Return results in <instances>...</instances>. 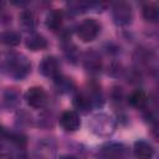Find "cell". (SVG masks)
I'll use <instances>...</instances> for the list:
<instances>
[{
	"instance_id": "obj_11",
	"label": "cell",
	"mask_w": 159,
	"mask_h": 159,
	"mask_svg": "<svg viewBox=\"0 0 159 159\" xmlns=\"http://www.w3.org/2000/svg\"><path fill=\"white\" fill-rule=\"evenodd\" d=\"M62 25V12L60 10H52L48 12L47 17H46V26L52 30V31H56L61 27Z\"/></svg>"
},
{
	"instance_id": "obj_14",
	"label": "cell",
	"mask_w": 159,
	"mask_h": 159,
	"mask_svg": "<svg viewBox=\"0 0 159 159\" xmlns=\"http://www.w3.org/2000/svg\"><path fill=\"white\" fill-rule=\"evenodd\" d=\"M143 17L148 21L155 22L159 17V11L157 4H147L143 6Z\"/></svg>"
},
{
	"instance_id": "obj_17",
	"label": "cell",
	"mask_w": 159,
	"mask_h": 159,
	"mask_svg": "<svg viewBox=\"0 0 159 159\" xmlns=\"http://www.w3.org/2000/svg\"><path fill=\"white\" fill-rule=\"evenodd\" d=\"M2 41L9 46H16L21 41V35L15 30H7L2 34Z\"/></svg>"
},
{
	"instance_id": "obj_2",
	"label": "cell",
	"mask_w": 159,
	"mask_h": 159,
	"mask_svg": "<svg viewBox=\"0 0 159 159\" xmlns=\"http://www.w3.org/2000/svg\"><path fill=\"white\" fill-rule=\"evenodd\" d=\"M99 24L94 19H84L77 27V35L83 42L93 41L99 32Z\"/></svg>"
},
{
	"instance_id": "obj_12",
	"label": "cell",
	"mask_w": 159,
	"mask_h": 159,
	"mask_svg": "<svg viewBox=\"0 0 159 159\" xmlns=\"http://www.w3.org/2000/svg\"><path fill=\"white\" fill-rule=\"evenodd\" d=\"M148 102V97L143 91H134L130 96H129V103L134 107V108H144L145 104Z\"/></svg>"
},
{
	"instance_id": "obj_8",
	"label": "cell",
	"mask_w": 159,
	"mask_h": 159,
	"mask_svg": "<svg viewBox=\"0 0 159 159\" xmlns=\"http://www.w3.org/2000/svg\"><path fill=\"white\" fill-rule=\"evenodd\" d=\"M60 123H61L62 128L65 130H67V132H75L81 125L80 117L73 111H66V112H63L62 116H61V118H60Z\"/></svg>"
},
{
	"instance_id": "obj_1",
	"label": "cell",
	"mask_w": 159,
	"mask_h": 159,
	"mask_svg": "<svg viewBox=\"0 0 159 159\" xmlns=\"http://www.w3.org/2000/svg\"><path fill=\"white\" fill-rule=\"evenodd\" d=\"M0 70L16 80H22L30 73L31 63L21 53L2 52L0 53Z\"/></svg>"
},
{
	"instance_id": "obj_13",
	"label": "cell",
	"mask_w": 159,
	"mask_h": 159,
	"mask_svg": "<svg viewBox=\"0 0 159 159\" xmlns=\"http://www.w3.org/2000/svg\"><path fill=\"white\" fill-rule=\"evenodd\" d=\"M73 106H75L78 111H81L82 113H87V112L89 111L91 106H92V99H91L89 97H87V96L80 93V94H77V96L73 98Z\"/></svg>"
},
{
	"instance_id": "obj_16",
	"label": "cell",
	"mask_w": 159,
	"mask_h": 159,
	"mask_svg": "<svg viewBox=\"0 0 159 159\" xmlns=\"http://www.w3.org/2000/svg\"><path fill=\"white\" fill-rule=\"evenodd\" d=\"M86 68L91 72H98L101 70V60L96 53H87V57L84 60Z\"/></svg>"
},
{
	"instance_id": "obj_10",
	"label": "cell",
	"mask_w": 159,
	"mask_h": 159,
	"mask_svg": "<svg viewBox=\"0 0 159 159\" xmlns=\"http://www.w3.org/2000/svg\"><path fill=\"white\" fill-rule=\"evenodd\" d=\"M25 45L31 51H40V50H45L47 47V41L42 35L32 34L26 39Z\"/></svg>"
},
{
	"instance_id": "obj_4",
	"label": "cell",
	"mask_w": 159,
	"mask_h": 159,
	"mask_svg": "<svg viewBox=\"0 0 159 159\" xmlns=\"http://www.w3.org/2000/svg\"><path fill=\"white\" fill-rule=\"evenodd\" d=\"M25 98H26L27 104L31 106L32 108H41L46 104V101H47L46 92L41 87L29 88V91L25 94Z\"/></svg>"
},
{
	"instance_id": "obj_20",
	"label": "cell",
	"mask_w": 159,
	"mask_h": 159,
	"mask_svg": "<svg viewBox=\"0 0 159 159\" xmlns=\"http://www.w3.org/2000/svg\"><path fill=\"white\" fill-rule=\"evenodd\" d=\"M61 159H76L75 157H70V155H65V157H62Z\"/></svg>"
},
{
	"instance_id": "obj_9",
	"label": "cell",
	"mask_w": 159,
	"mask_h": 159,
	"mask_svg": "<svg viewBox=\"0 0 159 159\" xmlns=\"http://www.w3.org/2000/svg\"><path fill=\"white\" fill-rule=\"evenodd\" d=\"M133 154L135 159H152L154 155V148L145 140H137L133 147Z\"/></svg>"
},
{
	"instance_id": "obj_15",
	"label": "cell",
	"mask_w": 159,
	"mask_h": 159,
	"mask_svg": "<svg viewBox=\"0 0 159 159\" xmlns=\"http://www.w3.org/2000/svg\"><path fill=\"white\" fill-rule=\"evenodd\" d=\"M20 22L26 29H34L36 26V22H37L36 15L32 11H30V10L22 11L21 15H20Z\"/></svg>"
},
{
	"instance_id": "obj_6",
	"label": "cell",
	"mask_w": 159,
	"mask_h": 159,
	"mask_svg": "<svg viewBox=\"0 0 159 159\" xmlns=\"http://www.w3.org/2000/svg\"><path fill=\"white\" fill-rule=\"evenodd\" d=\"M40 71L46 77L56 78L60 76V65L53 56H46L40 63Z\"/></svg>"
},
{
	"instance_id": "obj_5",
	"label": "cell",
	"mask_w": 159,
	"mask_h": 159,
	"mask_svg": "<svg viewBox=\"0 0 159 159\" xmlns=\"http://www.w3.org/2000/svg\"><path fill=\"white\" fill-rule=\"evenodd\" d=\"M102 155L104 159H127L128 150L123 144L111 143L102 148Z\"/></svg>"
},
{
	"instance_id": "obj_3",
	"label": "cell",
	"mask_w": 159,
	"mask_h": 159,
	"mask_svg": "<svg viewBox=\"0 0 159 159\" xmlns=\"http://www.w3.org/2000/svg\"><path fill=\"white\" fill-rule=\"evenodd\" d=\"M112 16L117 25H128L132 21V7L127 2H117L112 7Z\"/></svg>"
},
{
	"instance_id": "obj_7",
	"label": "cell",
	"mask_w": 159,
	"mask_h": 159,
	"mask_svg": "<svg viewBox=\"0 0 159 159\" xmlns=\"http://www.w3.org/2000/svg\"><path fill=\"white\" fill-rule=\"evenodd\" d=\"M93 130L101 135H108L113 130V122L108 116L101 114L93 118Z\"/></svg>"
},
{
	"instance_id": "obj_19",
	"label": "cell",
	"mask_w": 159,
	"mask_h": 159,
	"mask_svg": "<svg viewBox=\"0 0 159 159\" xmlns=\"http://www.w3.org/2000/svg\"><path fill=\"white\" fill-rule=\"evenodd\" d=\"M5 135H6V132H5V129L0 125V139H1V138H4Z\"/></svg>"
},
{
	"instance_id": "obj_18",
	"label": "cell",
	"mask_w": 159,
	"mask_h": 159,
	"mask_svg": "<svg viewBox=\"0 0 159 159\" xmlns=\"http://www.w3.org/2000/svg\"><path fill=\"white\" fill-rule=\"evenodd\" d=\"M0 159H14V157H12L11 153H9V152L0 150Z\"/></svg>"
}]
</instances>
